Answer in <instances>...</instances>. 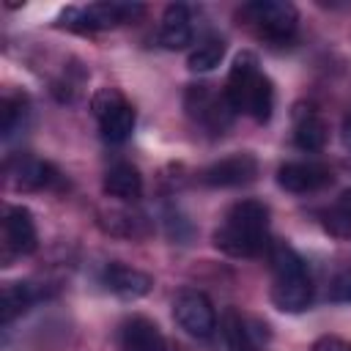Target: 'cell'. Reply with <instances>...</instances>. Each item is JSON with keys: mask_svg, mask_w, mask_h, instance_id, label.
Listing matches in <instances>:
<instances>
[{"mask_svg": "<svg viewBox=\"0 0 351 351\" xmlns=\"http://www.w3.org/2000/svg\"><path fill=\"white\" fill-rule=\"evenodd\" d=\"M329 299L332 302H351V269L340 271L332 285H329Z\"/></svg>", "mask_w": 351, "mask_h": 351, "instance_id": "obj_23", "label": "cell"}, {"mask_svg": "<svg viewBox=\"0 0 351 351\" xmlns=\"http://www.w3.org/2000/svg\"><path fill=\"white\" fill-rule=\"evenodd\" d=\"M101 280H104L107 291H112L121 299H140V296L151 293V288H154L151 274L132 269V266H123V263H110L104 269Z\"/></svg>", "mask_w": 351, "mask_h": 351, "instance_id": "obj_12", "label": "cell"}, {"mask_svg": "<svg viewBox=\"0 0 351 351\" xmlns=\"http://www.w3.org/2000/svg\"><path fill=\"white\" fill-rule=\"evenodd\" d=\"M77 22H82V30H107V27H118L126 22H134L137 16H143V5L140 3H93L88 8H69Z\"/></svg>", "mask_w": 351, "mask_h": 351, "instance_id": "obj_9", "label": "cell"}, {"mask_svg": "<svg viewBox=\"0 0 351 351\" xmlns=\"http://www.w3.org/2000/svg\"><path fill=\"white\" fill-rule=\"evenodd\" d=\"M277 181L288 192L307 195V192L326 186L332 181V173L326 165H318V162H288L277 170Z\"/></svg>", "mask_w": 351, "mask_h": 351, "instance_id": "obj_11", "label": "cell"}, {"mask_svg": "<svg viewBox=\"0 0 351 351\" xmlns=\"http://www.w3.org/2000/svg\"><path fill=\"white\" fill-rule=\"evenodd\" d=\"M8 176H11V184L16 189H44L58 178V173L36 156H19L16 162H11Z\"/></svg>", "mask_w": 351, "mask_h": 351, "instance_id": "obj_16", "label": "cell"}, {"mask_svg": "<svg viewBox=\"0 0 351 351\" xmlns=\"http://www.w3.org/2000/svg\"><path fill=\"white\" fill-rule=\"evenodd\" d=\"M324 228L337 239L351 236V189L340 192L337 200L329 206V211L324 214Z\"/></svg>", "mask_w": 351, "mask_h": 351, "instance_id": "obj_19", "label": "cell"}, {"mask_svg": "<svg viewBox=\"0 0 351 351\" xmlns=\"http://www.w3.org/2000/svg\"><path fill=\"white\" fill-rule=\"evenodd\" d=\"M3 239H5V252L11 255H30L38 247V233L30 208L25 206H11L3 219Z\"/></svg>", "mask_w": 351, "mask_h": 351, "instance_id": "obj_10", "label": "cell"}, {"mask_svg": "<svg viewBox=\"0 0 351 351\" xmlns=\"http://www.w3.org/2000/svg\"><path fill=\"white\" fill-rule=\"evenodd\" d=\"M104 192L115 200H123V203H134L140 195H143V176L134 165L129 162H118L112 165L107 173H104Z\"/></svg>", "mask_w": 351, "mask_h": 351, "instance_id": "obj_15", "label": "cell"}, {"mask_svg": "<svg viewBox=\"0 0 351 351\" xmlns=\"http://www.w3.org/2000/svg\"><path fill=\"white\" fill-rule=\"evenodd\" d=\"M239 19L244 25H250L261 38H266L271 44H285L296 33L299 14L285 0H255V3L241 5Z\"/></svg>", "mask_w": 351, "mask_h": 351, "instance_id": "obj_4", "label": "cell"}, {"mask_svg": "<svg viewBox=\"0 0 351 351\" xmlns=\"http://www.w3.org/2000/svg\"><path fill=\"white\" fill-rule=\"evenodd\" d=\"M214 244L233 258H252L263 252L269 244V208L258 200L236 203L214 230Z\"/></svg>", "mask_w": 351, "mask_h": 351, "instance_id": "obj_1", "label": "cell"}, {"mask_svg": "<svg viewBox=\"0 0 351 351\" xmlns=\"http://www.w3.org/2000/svg\"><path fill=\"white\" fill-rule=\"evenodd\" d=\"M222 335H225L228 351H255V343H252V335H250L244 318L239 313H233V310L222 321Z\"/></svg>", "mask_w": 351, "mask_h": 351, "instance_id": "obj_21", "label": "cell"}, {"mask_svg": "<svg viewBox=\"0 0 351 351\" xmlns=\"http://www.w3.org/2000/svg\"><path fill=\"white\" fill-rule=\"evenodd\" d=\"M258 176V159L247 151L241 154H230L214 165H208L203 173H200V181L206 186H244L250 181H255Z\"/></svg>", "mask_w": 351, "mask_h": 351, "instance_id": "obj_8", "label": "cell"}, {"mask_svg": "<svg viewBox=\"0 0 351 351\" xmlns=\"http://www.w3.org/2000/svg\"><path fill=\"white\" fill-rule=\"evenodd\" d=\"M121 351H167V343L154 321L134 315L121 329Z\"/></svg>", "mask_w": 351, "mask_h": 351, "instance_id": "obj_14", "label": "cell"}, {"mask_svg": "<svg viewBox=\"0 0 351 351\" xmlns=\"http://www.w3.org/2000/svg\"><path fill=\"white\" fill-rule=\"evenodd\" d=\"M310 351H351V343H346V340H340L335 335H324V337H318L313 343Z\"/></svg>", "mask_w": 351, "mask_h": 351, "instance_id": "obj_24", "label": "cell"}, {"mask_svg": "<svg viewBox=\"0 0 351 351\" xmlns=\"http://www.w3.org/2000/svg\"><path fill=\"white\" fill-rule=\"evenodd\" d=\"M326 137H329V129H326V121L315 112V110H299L296 112V126H293V143L307 151V154H315L326 145Z\"/></svg>", "mask_w": 351, "mask_h": 351, "instance_id": "obj_17", "label": "cell"}, {"mask_svg": "<svg viewBox=\"0 0 351 351\" xmlns=\"http://www.w3.org/2000/svg\"><path fill=\"white\" fill-rule=\"evenodd\" d=\"M271 302L282 313H302L313 302V280L296 250L277 244L271 250Z\"/></svg>", "mask_w": 351, "mask_h": 351, "instance_id": "obj_3", "label": "cell"}, {"mask_svg": "<svg viewBox=\"0 0 351 351\" xmlns=\"http://www.w3.org/2000/svg\"><path fill=\"white\" fill-rule=\"evenodd\" d=\"M225 93H228V99H230L236 112H247L258 123L271 118L274 88H271V80L261 71L258 58L252 52L236 55V60L230 66V74H228Z\"/></svg>", "mask_w": 351, "mask_h": 351, "instance_id": "obj_2", "label": "cell"}, {"mask_svg": "<svg viewBox=\"0 0 351 351\" xmlns=\"http://www.w3.org/2000/svg\"><path fill=\"white\" fill-rule=\"evenodd\" d=\"M27 112V101L25 96H5L3 99V110H0V129L5 137H11L16 132V126L25 121Z\"/></svg>", "mask_w": 351, "mask_h": 351, "instance_id": "obj_22", "label": "cell"}, {"mask_svg": "<svg viewBox=\"0 0 351 351\" xmlns=\"http://www.w3.org/2000/svg\"><path fill=\"white\" fill-rule=\"evenodd\" d=\"M33 288L27 282H8L0 296V324H11L16 315H22L33 304Z\"/></svg>", "mask_w": 351, "mask_h": 351, "instance_id": "obj_18", "label": "cell"}, {"mask_svg": "<svg viewBox=\"0 0 351 351\" xmlns=\"http://www.w3.org/2000/svg\"><path fill=\"white\" fill-rule=\"evenodd\" d=\"M173 318L186 335L200 337V340L211 337L217 329V313H214L208 296L200 291H192V288L181 291L173 299Z\"/></svg>", "mask_w": 351, "mask_h": 351, "instance_id": "obj_7", "label": "cell"}, {"mask_svg": "<svg viewBox=\"0 0 351 351\" xmlns=\"http://www.w3.org/2000/svg\"><path fill=\"white\" fill-rule=\"evenodd\" d=\"M159 44L170 52L192 44V16L184 3H170L165 8L162 25H159Z\"/></svg>", "mask_w": 351, "mask_h": 351, "instance_id": "obj_13", "label": "cell"}, {"mask_svg": "<svg viewBox=\"0 0 351 351\" xmlns=\"http://www.w3.org/2000/svg\"><path fill=\"white\" fill-rule=\"evenodd\" d=\"M343 145L351 148V115L343 118Z\"/></svg>", "mask_w": 351, "mask_h": 351, "instance_id": "obj_25", "label": "cell"}, {"mask_svg": "<svg viewBox=\"0 0 351 351\" xmlns=\"http://www.w3.org/2000/svg\"><path fill=\"white\" fill-rule=\"evenodd\" d=\"M90 110L99 118L101 137L107 143H123V140H129V134L134 129V110H132V104L115 88H101L90 99Z\"/></svg>", "mask_w": 351, "mask_h": 351, "instance_id": "obj_5", "label": "cell"}, {"mask_svg": "<svg viewBox=\"0 0 351 351\" xmlns=\"http://www.w3.org/2000/svg\"><path fill=\"white\" fill-rule=\"evenodd\" d=\"M184 107L208 132L228 129L230 121H233V115H236L228 93L225 90L217 93V90H211V85H189L186 88V96H184Z\"/></svg>", "mask_w": 351, "mask_h": 351, "instance_id": "obj_6", "label": "cell"}, {"mask_svg": "<svg viewBox=\"0 0 351 351\" xmlns=\"http://www.w3.org/2000/svg\"><path fill=\"white\" fill-rule=\"evenodd\" d=\"M222 55H225V41H222L219 36H208V38H203V41L189 52L186 66H189L192 71H211L214 66H219Z\"/></svg>", "mask_w": 351, "mask_h": 351, "instance_id": "obj_20", "label": "cell"}]
</instances>
